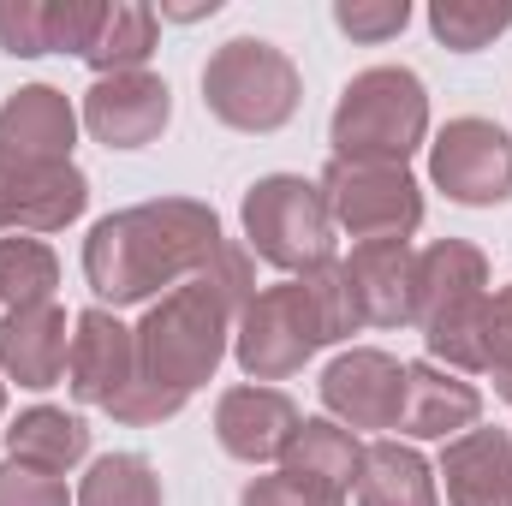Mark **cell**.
Segmentation results:
<instances>
[{"label": "cell", "instance_id": "6da1fadb", "mask_svg": "<svg viewBox=\"0 0 512 506\" xmlns=\"http://www.w3.org/2000/svg\"><path fill=\"white\" fill-rule=\"evenodd\" d=\"M227 251L221 215L197 197H155L120 215H102L84 239V280L114 304H155L161 292L197 280L215 256Z\"/></svg>", "mask_w": 512, "mask_h": 506}, {"label": "cell", "instance_id": "7a4b0ae2", "mask_svg": "<svg viewBox=\"0 0 512 506\" xmlns=\"http://www.w3.org/2000/svg\"><path fill=\"white\" fill-rule=\"evenodd\" d=\"M251 292H256L251 251H239V245H227L197 280L161 292L143 310V322L131 328L137 334V376L191 399L203 381H215L227 346H233V322H239Z\"/></svg>", "mask_w": 512, "mask_h": 506}, {"label": "cell", "instance_id": "3957f363", "mask_svg": "<svg viewBox=\"0 0 512 506\" xmlns=\"http://www.w3.org/2000/svg\"><path fill=\"white\" fill-rule=\"evenodd\" d=\"M364 322L352 310L346 274L340 262H322L310 274H292L280 286H262L245 298L239 322H233V358L251 381H286L298 376L322 346L352 340Z\"/></svg>", "mask_w": 512, "mask_h": 506}, {"label": "cell", "instance_id": "277c9868", "mask_svg": "<svg viewBox=\"0 0 512 506\" xmlns=\"http://www.w3.org/2000/svg\"><path fill=\"white\" fill-rule=\"evenodd\" d=\"M429 137V90L411 66H370L358 72L328 120L334 161H376L405 167Z\"/></svg>", "mask_w": 512, "mask_h": 506}, {"label": "cell", "instance_id": "5b68a950", "mask_svg": "<svg viewBox=\"0 0 512 506\" xmlns=\"http://www.w3.org/2000/svg\"><path fill=\"white\" fill-rule=\"evenodd\" d=\"M298 102H304V78L292 54L274 48L268 36H233L203 66V108L233 131L268 137V131L292 126Z\"/></svg>", "mask_w": 512, "mask_h": 506}, {"label": "cell", "instance_id": "8992f818", "mask_svg": "<svg viewBox=\"0 0 512 506\" xmlns=\"http://www.w3.org/2000/svg\"><path fill=\"white\" fill-rule=\"evenodd\" d=\"M245 251L262 256L268 268H286V274H310L322 262H334V215H328V197L316 179L304 173H268L245 191Z\"/></svg>", "mask_w": 512, "mask_h": 506}, {"label": "cell", "instance_id": "52a82bcc", "mask_svg": "<svg viewBox=\"0 0 512 506\" xmlns=\"http://www.w3.org/2000/svg\"><path fill=\"white\" fill-rule=\"evenodd\" d=\"M328 197V215L340 233H352L358 245L399 239L411 245V233L423 227V185L405 167H376V161H328V173L316 179Z\"/></svg>", "mask_w": 512, "mask_h": 506}, {"label": "cell", "instance_id": "ba28073f", "mask_svg": "<svg viewBox=\"0 0 512 506\" xmlns=\"http://www.w3.org/2000/svg\"><path fill=\"white\" fill-rule=\"evenodd\" d=\"M429 179L447 191V203L495 209L512 197V137L495 120H447L429 143Z\"/></svg>", "mask_w": 512, "mask_h": 506}, {"label": "cell", "instance_id": "9c48e42d", "mask_svg": "<svg viewBox=\"0 0 512 506\" xmlns=\"http://www.w3.org/2000/svg\"><path fill=\"white\" fill-rule=\"evenodd\" d=\"M405 399V364L376 346H352L322 370V405L340 429H393Z\"/></svg>", "mask_w": 512, "mask_h": 506}, {"label": "cell", "instance_id": "30bf717a", "mask_svg": "<svg viewBox=\"0 0 512 506\" xmlns=\"http://www.w3.org/2000/svg\"><path fill=\"white\" fill-rule=\"evenodd\" d=\"M90 179L72 161L24 167L0 155V233H60L84 215Z\"/></svg>", "mask_w": 512, "mask_h": 506}, {"label": "cell", "instance_id": "8fae6325", "mask_svg": "<svg viewBox=\"0 0 512 506\" xmlns=\"http://www.w3.org/2000/svg\"><path fill=\"white\" fill-rule=\"evenodd\" d=\"M167 120H173V90L155 72L96 78L90 96H84V126L108 149H143V143H155L167 131Z\"/></svg>", "mask_w": 512, "mask_h": 506}, {"label": "cell", "instance_id": "7c38bea8", "mask_svg": "<svg viewBox=\"0 0 512 506\" xmlns=\"http://www.w3.org/2000/svg\"><path fill=\"white\" fill-rule=\"evenodd\" d=\"M131 376H137V334H131L114 310H102V304L96 310H78L72 352H66V387H72V399L108 411L126 393Z\"/></svg>", "mask_w": 512, "mask_h": 506}, {"label": "cell", "instance_id": "4fadbf2b", "mask_svg": "<svg viewBox=\"0 0 512 506\" xmlns=\"http://www.w3.org/2000/svg\"><path fill=\"white\" fill-rule=\"evenodd\" d=\"M304 411L292 405V393L280 387H262V381H245V387H227L221 405H215V441L227 459L239 465H268L286 453V441L298 435Z\"/></svg>", "mask_w": 512, "mask_h": 506}, {"label": "cell", "instance_id": "5bb4252c", "mask_svg": "<svg viewBox=\"0 0 512 506\" xmlns=\"http://www.w3.org/2000/svg\"><path fill=\"white\" fill-rule=\"evenodd\" d=\"M352 310L364 328H411L417 310V251L399 239H376V245H352L340 262Z\"/></svg>", "mask_w": 512, "mask_h": 506}, {"label": "cell", "instance_id": "9a60e30c", "mask_svg": "<svg viewBox=\"0 0 512 506\" xmlns=\"http://www.w3.org/2000/svg\"><path fill=\"white\" fill-rule=\"evenodd\" d=\"M78 143V108L54 84H24L0 102V155L24 167H54L72 161Z\"/></svg>", "mask_w": 512, "mask_h": 506}, {"label": "cell", "instance_id": "2e32d148", "mask_svg": "<svg viewBox=\"0 0 512 506\" xmlns=\"http://www.w3.org/2000/svg\"><path fill=\"white\" fill-rule=\"evenodd\" d=\"M483 417V393L465 376L441 370V364H405V399H399V435L411 441H453L465 429H477Z\"/></svg>", "mask_w": 512, "mask_h": 506}, {"label": "cell", "instance_id": "e0dca14e", "mask_svg": "<svg viewBox=\"0 0 512 506\" xmlns=\"http://www.w3.org/2000/svg\"><path fill=\"white\" fill-rule=\"evenodd\" d=\"M280 471H286L292 483H304L310 495H322L328 506H346L358 471H364V447H358V435L340 429L334 417H304L298 435H292L286 453H280Z\"/></svg>", "mask_w": 512, "mask_h": 506}, {"label": "cell", "instance_id": "ac0fdd59", "mask_svg": "<svg viewBox=\"0 0 512 506\" xmlns=\"http://www.w3.org/2000/svg\"><path fill=\"white\" fill-rule=\"evenodd\" d=\"M66 310L60 304H30V310H6L0 316V376L18 387H54L66 376Z\"/></svg>", "mask_w": 512, "mask_h": 506}, {"label": "cell", "instance_id": "d6986e66", "mask_svg": "<svg viewBox=\"0 0 512 506\" xmlns=\"http://www.w3.org/2000/svg\"><path fill=\"white\" fill-rule=\"evenodd\" d=\"M447 506H512V435L507 429H465L441 447Z\"/></svg>", "mask_w": 512, "mask_h": 506}, {"label": "cell", "instance_id": "ffe728a7", "mask_svg": "<svg viewBox=\"0 0 512 506\" xmlns=\"http://www.w3.org/2000/svg\"><path fill=\"white\" fill-rule=\"evenodd\" d=\"M489 298V256L465 239H435L429 251H417V310L411 328H429L435 316Z\"/></svg>", "mask_w": 512, "mask_h": 506}, {"label": "cell", "instance_id": "44dd1931", "mask_svg": "<svg viewBox=\"0 0 512 506\" xmlns=\"http://www.w3.org/2000/svg\"><path fill=\"white\" fill-rule=\"evenodd\" d=\"M0 435H6V459H24V465L54 471V477L90 459V423L72 417L66 405H30V411H18V423L0 429Z\"/></svg>", "mask_w": 512, "mask_h": 506}, {"label": "cell", "instance_id": "7402d4cb", "mask_svg": "<svg viewBox=\"0 0 512 506\" xmlns=\"http://www.w3.org/2000/svg\"><path fill=\"white\" fill-rule=\"evenodd\" d=\"M358 506H441L429 459H423L417 447H405V441H376V447H364Z\"/></svg>", "mask_w": 512, "mask_h": 506}, {"label": "cell", "instance_id": "603a6c76", "mask_svg": "<svg viewBox=\"0 0 512 506\" xmlns=\"http://www.w3.org/2000/svg\"><path fill=\"white\" fill-rule=\"evenodd\" d=\"M155 30H161V12L143 6V0H114V6H102L96 42L84 48V66H96V78L143 72V60L155 54Z\"/></svg>", "mask_w": 512, "mask_h": 506}, {"label": "cell", "instance_id": "cb8c5ba5", "mask_svg": "<svg viewBox=\"0 0 512 506\" xmlns=\"http://www.w3.org/2000/svg\"><path fill=\"white\" fill-rule=\"evenodd\" d=\"M60 286V256L30 233H6L0 239V298L6 310H30V304H54Z\"/></svg>", "mask_w": 512, "mask_h": 506}, {"label": "cell", "instance_id": "d4e9b609", "mask_svg": "<svg viewBox=\"0 0 512 506\" xmlns=\"http://www.w3.org/2000/svg\"><path fill=\"white\" fill-rule=\"evenodd\" d=\"M78 506H161V477L143 453H102L78 483Z\"/></svg>", "mask_w": 512, "mask_h": 506}, {"label": "cell", "instance_id": "484cf974", "mask_svg": "<svg viewBox=\"0 0 512 506\" xmlns=\"http://www.w3.org/2000/svg\"><path fill=\"white\" fill-rule=\"evenodd\" d=\"M429 30L453 54H477L501 30H512V0H501V6H489V0H435L429 6Z\"/></svg>", "mask_w": 512, "mask_h": 506}, {"label": "cell", "instance_id": "4316f807", "mask_svg": "<svg viewBox=\"0 0 512 506\" xmlns=\"http://www.w3.org/2000/svg\"><path fill=\"white\" fill-rule=\"evenodd\" d=\"M0 48H6L12 60H42V54H54L48 0H0Z\"/></svg>", "mask_w": 512, "mask_h": 506}, {"label": "cell", "instance_id": "83f0119b", "mask_svg": "<svg viewBox=\"0 0 512 506\" xmlns=\"http://www.w3.org/2000/svg\"><path fill=\"white\" fill-rule=\"evenodd\" d=\"M179 411H185V393H173V387H161V381H149V376H131L126 393L108 405V417L131 423V429H155V423H167Z\"/></svg>", "mask_w": 512, "mask_h": 506}, {"label": "cell", "instance_id": "f1b7e54d", "mask_svg": "<svg viewBox=\"0 0 512 506\" xmlns=\"http://www.w3.org/2000/svg\"><path fill=\"white\" fill-rule=\"evenodd\" d=\"M334 24L352 36V42H387L411 24V6L405 0H340L334 6Z\"/></svg>", "mask_w": 512, "mask_h": 506}, {"label": "cell", "instance_id": "f546056e", "mask_svg": "<svg viewBox=\"0 0 512 506\" xmlns=\"http://www.w3.org/2000/svg\"><path fill=\"white\" fill-rule=\"evenodd\" d=\"M0 506H78L66 495V477L36 471L24 459H0Z\"/></svg>", "mask_w": 512, "mask_h": 506}, {"label": "cell", "instance_id": "4dcf8cb0", "mask_svg": "<svg viewBox=\"0 0 512 506\" xmlns=\"http://www.w3.org/2000/svg\"><path fill=\"white\" fill-rule=\"evenodd\" d=\"M239 506H328V501L310 495L304 483H292L286 471H274V477H251L245 495H239Z\"/></svg>", "mask_w": 512, "mask_h": 506}, {"label": "cell", "instance_id": "1f68e13d", "mask_svg": "<svg viewBox=\"0 0 512 506\" xmlns=\"http://www.w3.org/2000/svg\"><path fill=\"white\" fill-rule=\"evenodd\" d=\"M512 364V286L489 292V370Z\"/></svg>", "mask_w": 512, "mask_h": 506}, {"label": "cell", "instance_id": "d6a6232c", "mask_svg": "<svg viewBox=\"0 0 512 506\" xmlns=\"http://www.w3.org/2000/svg\"><path fill=\"white\" fill-rule=\"evenodd\" d=\"M489 376H495V393H501V399H507V405H512V364H495Z\"/></svg>", "mask_w": 512, "mask_h": 506}, {"label": "cell", "instance_id": "836d02e7", "mask_svg": "<svg viewBox=\"0 0 512 506\" xmlns=\"http://www.w3.org/2000/svg\"><path fill=\"white\" fill-rule=\"evenodd\" d=\"M0 417H6V381H0Z\"/></svg>", "mask_w": 512, "mask_h": 506}]
</instances>
